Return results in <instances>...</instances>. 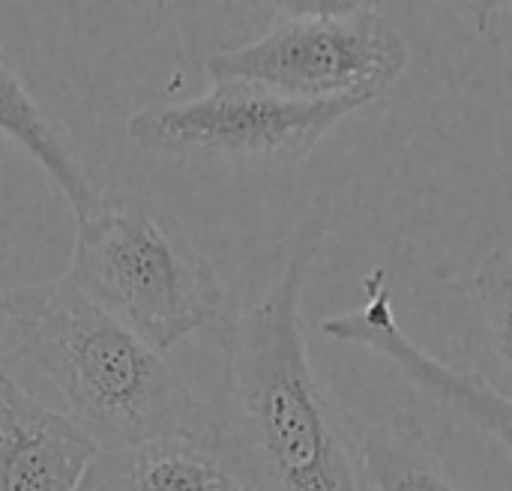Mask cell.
I'll return each mask as SVG.
<instances>
[{
    "instance_id": "obj_1",
    "label": "cell",
    "mask_w": 512,
    "mask_h": 491,
    "mask_svg": "<svg viewBox=\"0 0 512 491\" xmlns=\"http://www.w3.org/2000/svg\"><path fill=\"white\" fill-rule=\"evenodd\" d=\"M330 204L321 201L288 246L252 270L213 327L222 381L213 441L252 491H363L348 414L312 369L303 291L324 249Z\"/></svg>"
},
{
    "instance_id": "obj_2",
    "label": "cell",
    "mask_w": 512,
    "mask_h": 491,
    "mask_svg": "<svg viewBox=\"0 0 512 491\" xmlns=\"http://www.w3.org/2000/svg\"><path fill=\"white\" fill-rule=\"evenodd\" d=\"M21 357L36 363L99 450L135 456L168 441L213 438V411L126 324L66 276L3 291Z\"/></svg>"
},
{
    "instance_id": "obj_3",
    "label": "cell",
    "mask_w": 512,
    "mask_h": 491,
    "mask_svg": "<svg viewBox=\"0 0 512 491\" xmlns=\"http://www.w3.org/2000/svg\"><path fill=\"white\" fill-rule=\"evenodd\" d=\"M75 219L66 279L90 303L159 354L216 327L228 294L210 261L177 240L147 201L111 189L93 195Z\"/></svg>"
},
{
    "instance_id": "obj_4",
    "label": "cell",
    "mask_w": 512,
    "mask_h": 491,
    "mask_svg": "<svg viewBox=\"0 0 512 491\" xmlns=\"http://www.w3.org/2000/svg\"><path fill=\"white\" fill-rule=\"evenodd\" d=\"M405 63V36L375 3H276L258 39L207 57V75L303 102L369 105L396 84Z\"/></svg>"
},
{
    "instance_id": "obj_5",
    "label": "cell",
    "mask_w": 512,
    "mask_h": 491,
    "mask_svg": "<svg viewBox=\"0 0 512 491\" xmlns=\"http://www.w3.org/2000/svg\"><path fill=\"white\" fill-rule=\"evenodd\" d=\"M363 99L303 102L246 81H213L186 102H153L126 123L129 138L150 153L219 156L255 162H300Z\"/></svg>"
},
{
    "instance_id": "obj_6",
    "label": "cell",
    "mask_w": 512,
    "mask_h": 491,
    "mask_svg": "<svg viewBox=\"0 0 512 491\" xmlns=\"http://www.w3.org/2000/svg\"><path fill=\"white\" fill-rule=\"evenodd\" d=\"M321 333L342 345L366 348L396 366L411 384L426 390L441 405L501 441L512 453V399L501 396L483 375L459 372L423 351L399 324L387 270H372L363 279L360 309L330 315L321 321Z\"/></svg>"
},
{
    "instance_id": "obj_7",
    "label": "cell",
    "mask_w": 512,
    "mask_h": 491,
    "mask_svg": "<svg viewBox=\"0 0 512 491\" xmlns=\"http://www.w3.org/2000/svg\"><path fill=\"white\" fill-rule=\"evenodd\" d=\"M96 453L72 417L48 411L0 372V491H75Z\"/></svg>"
},
{
    "instance_id": "obj_8",
    "label": "cell",
    "mask_w": 512,
    "mask_h": 491,
    "mask_svg": "<svg viewBox=\"0 0 512 491\" xmlns=\"http://www.w3.org/2000/svg\"><path fill=\"white\" fill-rule=\"evenodd\" d=\"M348 438L372 491H465L414 417L366 423L348 414Z\"/></svg>"
},
{
    "instance_id": "obj_9",
    "label": "cell",
    "mask_w": 512,
    "mask_h": 491,
    "mask_svg": "<svg viewBox=\"0 0 512 491\" xmlns=\"http://www.w3.org/2000/svg\"><path fill=\"white\" fill-rule=\"evenodd\" d=\"M0 132L9 135L18 147H24L51 174V180L69 198L75 213L93 201L96 192L90 189L69 144L63 141L48 111L30 96L24 81L15 75L3 51H0Z\"/></svg>"
},
{
    "instance_id": "obj_10",
    "label": "cell",
    "mask_w": 512,
    "mask_h": 491,
    "mask_svg": "<svg viewBox=\"0 0 512 491\" xmlns=\"http://www.w3.org/2000/svg\"><path fill=\"white\" fill-rule=\"evenodd\" d=\"M132 459L138 491H243L246 483L213 438L168 441Z\"/></svg>"
},
{
    "instance_id": "obj_11",
    "label": "cell",
    "mask_w": 512,
    "mask_h": 491,
    "mask_svg": "<svg viewBox=\"0 0 512 491\" xmlns=\"http://www.w3.org/2000/svg\"><path fill=\"white\" fill-rule=\"evenodd\" d=\"M474 297L480 315V339L495 363L486 378L501 396L512 399V249H495L474 273Z\"/></svg>"
},
{
    "instance_id": "obj_12",
    "label": "cell",
    "mask_w": 512,
    "mask_h": 491,
    "mask_svg": "<svg viewBox=\"0 0 512 491\" xmlns=\"http://www.w3.org/2000/svg\"><path fill=\"white\" fill-rule=\"evenodd\" d=\"M75 491H138L132 459L99 450L87 465L84 477L78 480Z\"/></svg>"
},
{
    "instance_id": "obj_13",
    "label": "cell",
    "mask_w": 512,
    "mask_h": 491,
    "mask_svg": "<svg viewBox=\"0 0 512 491\" xmlns=\"http://www.w3.org/2000/svg\"><path fill=\"white\" fill-rule=\"evenodd\" d=\"M21 357V348H18V336H15V327L9 321V312H6V297L0 291V372H9V366Z\"/></svg>"
},
{
    "instance_id": "obj_14",
    "label": "cell",
    "mask_w": 512,
    "mask_h": 491,
    "mask_svg": "<svg viewBox=\"0 0 512 491\" xmlns=\"http://www.w3.org/2000/svg\"><path fill=\"white\" fill-rule=\"evenodd\" d=\"M495 9H504V12H510L512 15V3H495Z\"/></svg>"
},
{
    "instance_id": "obj_15",
    "label": "cell",
    "mask_w": 512,
    "mask_h": 491,
    "mask_svg": "<svg viewBox=\"0 0 512 491\" xmlns=\"http://www.w3.org/2000/svg\"><path fill=\"white\" fill-rule=\"evenodd\" d=\"M243 491H252V489H243Z\"/></svg>"
}]
</instances>
